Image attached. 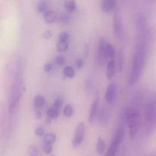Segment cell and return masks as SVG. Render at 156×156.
I'll use <instances>...</instances> for the list:
<instances>
[{
  "label": "cell",
  "mask_w": 156,
  "mask_h": 156,
  "mask_svg": "<svg viewBox=\"0 0 156 156\" xmlns=\"http://www.w3.org/2000/svg\"><path fill=\"white\" fill-rule=\"evenodd\" d=\"M132 60V67L129 79V84L130 85H135L138 82L144 69L146 62V48L143 43L138 42L136 44Z\"/></svg>",
  "instance_id": "1"
},
{
  "label": "cell",
  "mask_w": 156,
  "mask_h": 156,
  "mask_svg": "<svg viewBox=\"0 0 156 156\" xmlns=\"http://www.w3.org/2000/svg\"><path fill=\"white\" fill-rule=\"evenodd\" d=\"M125 120L129 128V136L133 140L136 136L142 124L141 114L133 108H127L125 111Z\"/></svg>",
  "instance_id": "2"
},
{
  "label": "cell",
  "mask_w": 156,
  "mask_h": 156,
  "mask_svg": "<svg viewBox=\"0 0 156 156\" xmlns=\"http://www.w3.org/2000/svg\"><path fill=\"white\" fill-rule=\"evenodd\" d=\"M144 119L146 128L152 129L156 122V107L153 102H148L145 106Z\"/></svg>",
  "instance_id": "3"
},
{
  "label": "cell",
  "mask_w": 156,
  "mask_h": 156,
  "mask_svg": "<svg viewBox=\"0 0 156 156\" xmlns=\"http://www.w3.org/2000/svg\"><path fill=\"white\" fill-rule=\"evenodd\" d=\"M124 129L122 127H119L116 131L114 137L112 139L111 146L108 149L105 156H115L120 148V145L123 143L124 139Z\"/></svg>",
  "instance_id": "4"
},
{
  "label": "cell",
  "mask_w": 156,
  "mask_h": 156,
  "mask_svg": "<svg viewBox=\"0 0 156 156\" xmlns=\"http://www.w3.org/2000/svg\"><path fill=\"white\" fill-rule=\"evenodd\" d=\"M113 27H114V34L117 38L120 39L123 35V26L121 15L117 9H115L113 18Z\"/></svg>",
  "instance_id": "5"
},
{
  "label": "cell",
  "mask_w": 156,
  "mask_h": 156,
  "mask_svg": "<svg viewBox=\"0 0 156 156\" xmlns=\"http://www.w3.org/2000/svg\"><path fill=\"white\" fill-rule=\"evenodd\" d=\"M85 123L83 122H79L76 126L74 137H73V142H72V145L73 147L77 148L81 146L84 140V137H85Z\"/></svg>",
  "instance_id": "6"
},
{
  "label": "cell",
  "mask_w": 156,
  "mask_h": 156,
  "mask_svg": "<svg viewBox=\"0 0 156 156\" xmlns=\"http://www.w3.org/2000/svg\"><path fill=\"white\" fill-rule=\"evenodd\" d=\"M108 43H107L106 40L101 38L99 41L98 51V62L100 66H104L107 62L108 59V54H107V46Z\"/></svg>",
  "instance_id": "7"
},
{
  "label": "cell",
  "mask_w": 156,
  "mask_h": 156,
  "mask_svg": "<svg viewBox=\"0 0 156 156\" xmlns=\"http://www.w3.org/2000/svg\"><path fill=\"white\" fill-rule=\"evenodd\" d=\"M98 104H99V95L98 94V95L95 96L92 104H91V107H90L89 114H88V121H89L90 123L93 122V120L95 119L96 116H97Z\"/></svg>",
  "instance_id": "8"
},
{
  "label": "cell",
  "mask_w": 156,
  "mask_h": 156,
  "mask_svg": "<svg viewBox=\"0 0 156 156\" xmlns=\"http://www.w3.org/2000/svg\"><path fill=\"white\" fill-rule=\"evenodd\" d=\"M116 86L114 82H111L108 85L106 92L105 94V98L108 103H112L115 99Z\"/></svg>",
  "instance_id": "9"
},
{
  "label": "cell",
  "mask_w": 156,
  "mask_h": 156,
  "mask_svg": "<svg viewBox=\"0 0 156 156\" xmlns=\"http://www.w3.org/2000/svg\"><path fill=\"white\" fill-rule=\"evenodd\" d=\"M117 5V0H102L101 8L102 10L106 13H110L113 11H115Z\"/></svg>",
  "instance_id": "10"
},
{
  "label": "cell",
  "mask_w": 156,
  "mask_h": 156,
  "mask_svg": "<svg viewBox=\"0 0 156 156\" xmlns=\"http://www.w3.org/2000/svg\"><path fill=\"white\" fill-rule=\"evenodd\" d=\"M116 74V65L114 59L109 60L108 62V66H107V73L106 76L108 79H111L114 77Z\"/></svg>",
  "instance_id": "11"
},
{
  "label": "cell",
  "mask_w": 156,
  "mask_h": 156,
  "mask_svg": "<svg viewBox=\"0 0 156 156\" xmlns=\"http://www.w3.org/2000/svg\"><path fill=\"white\" fill-rule=\"evenodd\" d=\"M56 13L53 10H48L44 14V20L47 24H53L56 20Z\"/></svg>",
  "instance_id": "12"
},
{
  "label": "cell",
  "mask_w": 156,
  "mask_h": 156,
  "mask_svg": "<svg viewBox=\"0 0 156 156\" xmlns=\"http://www.w3.org/2000/svg\"><path fill=\"white\" fill-rule=\"evenodd\" d=\"M64 8L69 12H74L77 9V5L75 0H66L64 2Z\"/></svg>",
  "instance_id": "13"
},
{
  "label": "cell",
  "mask_w": 156,
  "mask_h": 156,
  "mask_svg": "<svg viewBox=\"0 0 156 156\" xmlns=\"http://www.w3.org/2000/svg\"><path fill=\"white\" fill-rule=\"evenodd\" d=\"M47 9H48V4H47V2L46 0H41L37 4L36 10L38 13L44 14L48 11Z\"/></svg>",
  "instance_id": "14"
},
{
  "label": "cell",
  "mask_w": 156,
  "mask_h": 156,
  "mask_svg": "<svg viewBox=\"0 0 156 156\" xmlns=\"http://www.w3.org/2000/svg\"><path fill=\"white\" fill-rule=\"evenodd\" d=\"M45 98L41 95V94H37V95H35L34 98V106L37 109L43 108L45 105Z\"/></svg>",
  "instance_id": "15"
},
{
  "label": "cell",
  "mask_w": 156,
  "mask_h": 156,
  "mask_svg": "<svg viewBox=\"0 0 156 156\" xmlns=\"http://www.w3.org/2000/svg\"><path fill=\"white\" fill-rule=\"evenodd\" d=\"M62 73H63V76L66 78H68V79H73L76 76L74 68L71 66H67L64 67L63 70H62Z\"/></svg>",
  "instance_id": "16"
},
{
  "label": "cell",
  "mask_w": 156,
  "mask_h": 156,
  "mask_svg": "<svg viewBox=\"0 0 156 156\" xmlns=\"http://www.w3.org/2000/svg\"><path fill=\"white\" fill-rule=\"evenodd\" d=\"M105 149V141L101 137L98 138L97 145H96V152L99 155H102Z\"/></svg>",
  "instance_id": "17"
},
{
  "label": "cell",
  "mask_w": 156,
  "mask_h": 156,
  "mask_svg": "<svg viewBox=\"0 0 156 156\" xmlns=\"http://www.w3.org/2000/svg\"><path fill=\"white\" fill-rule=\"evenodd\" d=\"M59 110L56 109V108H53V106L51 108H48L47 111V117L50 118L51 120H56L58 118L59 115Z\"/></svg>",
  "instance_id": "18"
},
{
  "label": "cell",
  "mask_w": 156,
  "mask_h": 156,
  "mask_svg": "<svg viewBox=\"0 0 156 156\" xmlns=\"http://www.w3.org/2000/svg\"><path fill=\"white\" fill-rule=\"evenodd\" d=\"M56 140V134L53 133H46L44 136V142L46 144H53Z\"/></svg>",
  "instance_id": "19"
},
{
  "label": "cell",
  "mask_w": 156,
  "mask_h": 156,
  "mask_svg": "<svg viewBox=\"0 0 156 156\" xmlns=\"http://www.w3.org/2000/svg\"><path fill=\"white\" fill-rule=\"evenodd\" d=\"M69 49V42L66 41H58L56 44V50L59 53H64L67 51Z\"/></svg>",
  "instance_id": "20"
},
{
  "label": "cell",
  "mask_w": 156,
  "mask_h": 156,
  "mask_svg": "<svg viewBox=\"0 0 156 156\" xmlns=\"http://www.w3.org/2000/svg\"><path fill=\"white\" fill-rule=\"evenodd\" d=\"M118 61H117V67H118L119 72H121L123 70V65H124V53L123 50L120 49L118 53Z\"/></svg>",
  "instance_id": "21"
},
{
  "label": "cell",
  "mask_w": 156,
  "mask_h": 156,
  "mask_svg": "<svg viewBox=\"0 0 156 156\" xmlns=\"http://www.w3.org/2000/svg\"><path fill=\"white\" fill-rule=\"evenodd\" d=\"M107 54H108V58L109 60L114 59V56H115V50H114V46L111 44H108V46H107Z\"/></svg>",
  "instance_id": "22"
},
{
  "label": "cell",
  "mask_w": 156,
  "mask_h": 156,
  "mask_svg": "<svg viewBox=\"0 0 156 156\" xmlns=\"http://www.w3.org/2000/svg\"><path fill=\"white\" fill-rule=\"evenodd\" d=\"M70 20H71V17L69 13H62L59 17V22L62 24H68L70 22Z\"/></svg>",
  "instance_id": "23"
},
{
  "label": "cell",
  "mask_w": 156,
  "mask_h": 156,
  "mask_svg": "<svg viewBox=\"0 0 156 156\" xmlns=\"http://www.w3.org/2000/svg\"><path fill=\"white\" fill-rule=\"evenodd\" d=\"M73 114V108L71 105L68 104L63 109V114L66 117H71Z\"/></svg>",
  "instance_id": "24"
},
{
  "label": "cell",
  "mask_w": 156,
  "mask_h": 156,
  "mask_svg": "<svg viewBox=\"0 0 156 156\" xmlns=\"http://www.w3.org/2000/svg\"><path fill=\"white\" fill-rule=\"evenodd\" d=\"M55 63L56 64L59 66H62L65 65L66 63V59L62 55H59V56H56L54 59Z\"/></svg>",
  "instance_id": "25"
},
{
  "label": "cell",
  "mask_w": 156,
  "mask_h": 156,
  "mask_svg": "<svg viewBox=\"0 0 156 156\" xmlns=\"http://www.w3.org/2000/svg\"><path fill=\"white\" fill-rule=\"evenodd\" d=\"M27 153L30 156H37L39 154V151L36 146H30L27 148Z\"/></svg>",
  "instance_id": "26"
},
{
  "label": "cell",
  "mask_w": 156,
  "mask_h": 156,
  "mask_svg": "<svg viewBox=\"0 0 156 156\" xmlns=\"http://www.w3.org/2000/svg\"><path fill=\"white\" fill-rule=\"evenodd\" d=\"M62 105H63V100H62V98H57L55 99L54 101H53V108H56V109L59 110L62 108Z\"/></svg>",
  "instance_id": "27"
},
{
  "label": "cell",
  "mask_w": 156,
  "mask_h": 156,
  "mask_svg": "<svg viewBox=\"0 0 156 156\" xmlns=\"http://www.w3.org/2000/svg\"><path fill=\"white\" fill-rule=\"evenodd\" d=\"M34 134L38 137L44 136L45 135V129L42 126H38L34 129Z\"/></svg>",
  "instance_id": "28"
},
{
  "label": "cell",
  "mask_w": 156,
  "mask_h": 156,
  "mask_svg": "<svg viewBox=\"0 0 156 156\" xmlns=\"http://www.w3.org/2000/svg\"><path fill=\"white\" fill-rule=\"evenodd\" d=\"M43 150H44V152L46 154L50 155L52 153V152H53V146L50 144H46V143H44V146H43Z\"/></svg>",
  "instance_id": "29"
},
{
  "label": "cell",
  "mask_w": 156,
  "mask_h": 156,
  "mask_svg": "<svg viewBox=\"0 0 156 156\" xmlns=\"http://www.w3.org/2000/svg\"><path fill=\"white\" fill-rule=\"evenodd\" d=\"M69 39V35L66 32H62L59 35V41H66L68 42Z\"/></svg>",
  "instance_id": "30"
},
{
  "label": "cell",
  "mask_w": 156,
  "mask_h": 156,
  "mask_svg": "<svg viewBox=\"0 0 156 156\" xmlns=\"http://www.w3.org/2000/svg\"><path fill=\"white\" fill-rule=\"evenodd\" d=\"M53 69V65L50 62H47L45 65L44 66V71L45 73H50Z\"/></svg>",
  "instance_id": "31"
},
{
  "label": "cell",
  "mask_w": 156,
  "mask_h": 156,
  "mask_svg": "<svg viewBox=\"0 0 156 156\" xmlns=\"http://www.w3.org/2000/svg\"><path fill=\"white\" fill-rule=\"evenodd\" d=\"M85 65V62L82 59H78L76 62V66L78 69H82Z\"/></svg>",
  "instance_id": "32"
},
{
  "label": "cell",
  "mask_w": 156,
  "mask_h": 156,
  "mask_svg": "<svg viewBox=\"0 0 156 156\" xmlns=\"http://www.w3.org/2000/svg\"><path fill=\"white\" fill-rule=\"evenodd\" d=\"M52 36H53V34H52V32L49 30H46V31L43 34V37L45 40H50V38L52 37Z\"/></svg>",
  "instance_id": "33"
},
{
  "label": "cell",
  "mask_w": 156,
  "mask_h": 156,
  "mask_svg": "<svg viewBox=\"0 0 156 156\" xmlns=\"http://www.w3.org/2000/svg\"><path fill=\"white\" fill-rule=\"evenodd\" d=\"M105 117H108V113H107V111H105V110H103V111L100 113L99 118H100L102 121H104V120H107V118H105Z\"/></svg>",
  "instance_id": "34"
},
{
  "label": "cell",
  "mask_w": 156,
  "mask_h": 156,
  "mask_svg": "<svg viewBox=\"0 0 156 156\" xmlns=\"http://www.w3.org/2000/svg\"><path fill=\"white\" fill-rule=\"evenodd\" d=\"M88 50H89V45L88 44H85L84 46V54H85V57L88 56Z\"/></svg>",
  "instance_id": "35"
},
{
  "label": "cell",
  "mask_w": 156,
  "mask_h": 156,
  "mask_svg": "<svg viewBox=\"0 0 156 156\" xmlns=\"http://www.w3.org/2000/svg\"><path fill=\"white\" fill-rule=\"evenodd\" d=\"M35 117L37 119H41L42 117V113H41V111L39 109L37 110V111L35 112Z\"/></svg>",
  "instance_id": "36"
},
{
  "label": "cell",
  "mask_w": 156,
  "mask_h": 156,
  "mask_svg": "<svg viewBox=\"0 0 156 156\" xmlns=\"http://www.w3.org/2000/svg\"><path fill=\"white\" fill-rule=\"evenodd\" d=\"M47 120V122H46V123H47V124H48V123H51V119L49 118V117H47V120Z\"/></svg>",
  "instance_id": "37"
},
{
  "label": "cell",
  "mask_w": 156,
  "mask_h": 156,
  "mask_svg": "<svg viewBox=\"0 0 156 156\" xmlns=\"http://www.w3.org/2000/svg\"></svg>",
  "instance_id": "38"
}]
</instances>
